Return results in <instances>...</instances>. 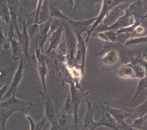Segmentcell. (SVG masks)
Returning a JSON list of instances; mask_svg holds the SVG:
<instances>
[{"label":"cell","mask_w":147,"mask_h":130,"mask_svg":"<svg viewBox=\"0 0 147 130\" xmlns=\"http://www.w3.org/2000/svg\"><path fill=\"white\" fill-rule=\"evenodd\" d=\"M96 19L97 17L90 20L75 21L70 20L67 18L65 21L69 23L76 35H82V33L88 32L90 30L94 23L96 21Z\"/></svg>","instance_id":"obj_11"},{"label":"cell","mask_w":147,"mask_h":130,"mask_svg":"<svg viewBox=\"0 0 147 130\" xmlns=\"http://www.w3.org/2000/svg\"><path fill=\"white\" fill-rule=\"evenodd\" d=\"M37 60V69L41 82L42 85L44 93L47 97L49 98L47 91L46 84V77L48 73L46 56L42 54H36Z\"/></svg>","instance_id":"obj_9"},{"label":"cell","mask_w":147,"mask_h":130,"mask_svg":"<svg viewBox=\"0 0 147 130\" xmlns=\"http://www.w3.org/2000/svg\"><path fill=\"white\" fill-rule=\"evenodd\" d=\"M146 120V119L144 117H138L135 119L133 123L129 126L131 127L141 130L142 126Z\"/></svg>","instance_id":"obj_30"},{"label":"cell","mask_w":147,"mask_h":130,"mask_svg":"<svg viewBox=\"0 0 147 130\" xmlns=\"http://www.w3.org/2000/svg\"><path fill=\"white\" fill-rule=\"evenodd\" d=\"M122 13H123V12L118 7L113 9L107 15V17L105 19L104 24H106V25L109 24L110 23L115 21V19L117 20V18L118 17H119Z\"/></svg>","instance_id":"obj_24"},{"label":"cell","mask_w":147,"mask_h":130,"mask_svg":"<svg viewBox=\"0 0 147 130\" xmlns=\"http://www.w3.org/2000/svg\"><path fill=\"white\" fill-rule=\"evenodd\" d=\"M69 130H81L79 128H76V129H75V128H73V127H71V128H70V129H69Z\"/></svg>","instance_id":"obj_37"},{"label":"cell","mask_w":147,"mask_h":130,"mask_svg":"<svg viewBox=\"0 0 147 130\" xmlns=\"http://www.w3.org/2000/svg\"><path fill=\"white\" fill-rule=\"evenodd\" d=\"M14 67L11 66L7 67L1 68V87L7 83L10 76L13 71Z\"/></svg>","instance_id":"obj_23"},{"label":"cell","mask_w":147,"mask_h":130,"mask_svg":"<svg viewBox=\"0 0 147 130\" xmlns=\"http://www.w3.org/2000/svg\"><path fill=\"white\" fill-rule=\"evenodd\" d=\"M51 127L49 130H64L62 127L59 125L57 121V119L50 125Z\"/></svg>","instance_id":"obj_33"},{"label":"cell","mask_w":147,"mask_h":130,"mask_svg":"<svg viewBox=\"0 0 147 130\" xmlns=\"http://www.w3.org/2000/svg\"><path fill=\"white\" fill-rule=\"evenodd\" d=\"M23 23V31H20L17 33L18 37L19 42L21 47L22 52L24 53L25 59H27V60L30 62V55L29 53V43L30 40L28 33V29L26 23L24 20L22 21Z\"/></svg>","instance_id":"obj_12"},{"label":"cell","mask_w":147,"mask_h":130,"mask_svg":"<svg viewBox=\"0 0 147 130\" xmlns=\"http://www.w3.org/2000/svg\"><path fill=\"white\" fill-rule=\"evenodd\" d=\"M56 54L60 61H63L65 63L67 62L66 56H67V50L66 42L64 41L55 49Z\"/></svg>","instance_id":"obj_21"},{"label":"cell","mask_w":147,"mask_h":130,"mask_svg":"<svg viewBox=\"0 0 147 130\" xmlns=\"http://www.w3.org/2000/svg\"><path fill=\"white\" fill-rule=\"evenodd\" d=\"M101 116L99 121H95L91 130H95L100 126H105L113 130H123L119 127L115 119L101 106Z\"/></svg>","instance_id":"obj_7"},{"label":"cell","mask_w":147,"mask_h":130,"mask_svg":"<svg viewBox=\"0 0 147 130\" xmlns=\"http://www.w3.org/2000/svg\"><path fill=\"white\" fill-rule=\"evenodd\" d=\"M51 18L47 22L40 25L39 26L38 34L39 35H48V32L50 29L51 23Z\"/></svg>","instance_id":"obj_28"},{"label":"cell","mask_w":147,"mask_h":130,"mask_svg":"<svg viewBox=\"0 0 147 130\" xmlns=\"http://www.w3.org/2000/svg\"><path fill=\"white\" fill-rule=\"evenodd\" d=\"M119 75L124 79L136 78L135 70L131 65H127L121 67L118 71Z\"/></svg>","instance_id":"obj_20"},{"label":"cell","mask_w":147,"mask_h":130,"mask_svg":"<svg viewBox=\"0 0 147 130\" xmlns=\"http://www.w3.org/2000/svg\"><path fill=\"white\" fill-rule=\"evenodd\" d=\"M70 85V95L71 101L73 105L74 110V128H79L78 122L79 118L78 116L79 107L81 101V95L80 90L81 89L78 88L73 81H69L68 83Z\"/></svg>","instance_id":"obj_4"},{"label":"cell","mask_w":147,"mask_h":130,"mask_svg":"<svg viewBox=\"0 0 147 130\" xmlns=\"http://www.w3.org/2000/svg\"><path fill=\"white\" fill-rule=\"evenodd\" d=\"M118 59L117 53L114 50H111L107 53L101 59L103 64L107 65H112L117 63Z\"/></svg>","instance_id":"obj_19"},{"label":"cell","mask_w":147,"mask_h":130,"mask_svg":"<svg viewBox=\"0 0 147 130\" xmlns=\"http://www.w3.org/2000/svg\"><path fill=\"white\" fill-rule=\"evenodd\" d=\"M40 94L44 107V116L50 125L57 119L58 111L57 103V102L54 103L50 98L46 97L44 92H40Z\"/></svg>","instance_id":"obj_5"},{"label":"cell","mask_w":147,"mask_h":130,"mask_svg":"<svg viewBox=\"0 0 147 130\" xmlns=\"http://www.w3.org/2000/svg\"><path fill=\"white\" fill-rule=\"evenodd\" d=\"M77 36L78 44L77 52L76 55V62L78 67L81 70L82 73L85 72V60L86 53L87 47L85 40H84L81 35Z\"/></svg>","instance_id":"obj_10"},{"label":"cell","mask_w":147,"mask_h":130,"mask_svg":"<svg viewBox=\"0 0 147 130\" xmlns=\"http://www.w3.org/2000/svg\"><path fill=\"white\" fill-rule=\"evenodd\" d=\"M51 17L50 8L48 1H38L36 9L35 23L40 25L49 21Z\"/></svg>","instance_id":"obj_6"},{"label":"cell","mask_w":147,"mask_h":130,"mask_svg":"<svg viewBox=\"0 0 147 130\" xmlns=\"http://www.w3.org/2000/svg\"><path fill=\"white\" fill-rule=\"evenodd\" d=\"M11 42L12 51V58L14 60L20 59V55L22 52L21 47L19 41H17L15 37L9 39Z\"/></svg>","instance_id":"obj_22"},{"label":"cell","mask_w":147,"mask_h":130,"mask_svg":"<svg viewBox=\"0 0 147 130\" xmlns=\"http://www.w3.org/2000/svg\"><path fill=\"white\" fill-rule=\"evenodd\" d=\"M39 25L37 23H34L28 29V33L30 40H32L36 35L38 31Z\"/></svg>","instance_id":"obj_29"},{"label":"cell","mask_w":147,"mask_h":130,"mask_svg":"<svg viewBox=\"0 0 147 130\" xmlns=\"http://www.w3.org/2000/svg\"><path fill=\"white\" fill-rule=\"evenodd\" d=\"M1 6V21H5L8 26H10L11 23V14L10 10L7 5V1H0Z\"/></svg>","instance_id":"obj_17"},{"label":"cell","mask_w":147,"mask_h":130,"mask_svg":"<svg viewBox=\"0 0 147 130\" xmlns=\"http://www.w3.org/2000/svg\"><path fill=\"white\" fill-rule=\"evenodd\" d=\"M66 113L69 116L74 118V110L73 104L71 101L70 93L68 94L66 101L64 103V106L63 107Z\"/></svg>","instance_id":"obj_25"},{"label":"cell","mask_w":147,"mask_h":130,"mask_svg":"<svg viewBox=\"0 0 147 130\" xmlns=\"http://www.w3.org/2000/svg\"><path fill=\"white\" fill-rule=\"evenodd\" d=\"M69 130V129H67V130Z\"/></svg>","instance_id":"obj_40"},{"label":"cell","mask_w":147,"mask_h":130,"mask_svg":"<svg viewBox=\"0 0 147 130\" xmlns=\"http://www.w3.org/2000/svg\"><path fill=\"white\" fill-rule=\"evenodd\" d=\"M64 20L56 18H51V23L50 25V31L51 34H53L55 31H57L61 26L63 25Z\"/></svg>","instance_id":"obj_27"},{"label":"cell","mask_w":147,"mask_h":130,"mask_svg":"<svg viewBox=\"0 0 147 130\" xmlns=\"http://www.w3.org/2000/svg\"><path fill=\"white\" fill-rule=\"evenodd\" d=\"M63 29V25L57 31L52 34L51 37L48 39V40L50 42V45L45 53L46 55H49L51 51L55 50L61 44V38Z\"/></svg>","instance_id":"obj_15"},{"label":"cell","mask_w":147,"mask_h":130,"mask_svg":"<svg viewBox=\"0 0 147 130\" xmlns=\"http://www.w3.org/2000/svg\"><path fill=\"white\" fill-rule=\"evenodd\" d=\"M128 111L131 113V118L134 119L138 117H144L147 113V97L145 101L140 106Z\"/></svg>","instance_id":"obj_18"},{"label":"cell","mask_w":147,"mask_h":130,"mask_svg":"<svg viewBox=\"0 0 147 130\" xmlns=\"http://www.w3.org/2000/svg\"><path fill=\"white\" fill-rule=\"evenodd\" d=\"M147 41V37H143V38H139L137 39H133V40H130V41L128 42L127 43L128 44H132V43H136V42L139 43L141 42L145 41Z\"/></svg>","instance_id":"obj_34"},{"label":"cell","mask_w":147,"mask_h":130,"mask_svg":"<svg viewBox=\"0 0 147 130\" xmlns=\"http://www.w3.org/2000/svg\"><path fill=\"white\" fill-rule=\"evenodd\" d=\"M1 49L3 48V49H7L9 48V44L7 43L6 38L4 36L3 32V23L1 22Z\"/></svg>","instance_id":"obj_31"},{"label":"cell","mask_w":147,"mask_h":130,"mask_svg":"<svg viewBox=\"0 0 147 130\" xmlns=\"http://www.w3.org/2000/svg\"><path fill=\"white\" fill-rule=\"evenodd\" d=\"M122 1H103L104 3H103V6H102V9H101V12L99 15L98 17H97L96 19V21L94 23L92 26L90 30L87 32V37L85 40L86 44L87 46L88 45V40H89V37L92 32L95 29L96 27L98 26L100 23L104 19V18L107 16L108 13H109V11H111V9L112 7H114L116 5H117L119 4V2H122Z\"/></svg>","instance_id":"obj_8"},{"label":"cell","mask_w":147,"mask_h":130,"mask_svg":"<svg viewBox=\"0 0 147 130\" xmlns=\"http://www.w3.org/2000/svg\"><path fill=\"white\" fill-rule=\"evenodd\" d=\"M140 130H147V120L145 121Z\"/></svg>","instance_id":"obj_35"},{"label":"cell","mask_w":147,"mask_h":130,"mask_svg":"<svg viewBox=\"0 0 147 130\" xmlns=\"http://www.w3.org/2000/svg\"><path fill=\"white\" fill-rule=\"evenodd\" d=\"M144 117L145 118V119H146V120H147V113L146 114V115L144 116Z\"/></svg>","instance_id":"obj_38"},{"label":"cell","mask_w":147,"mask_h":130,"mask_svg":"<svg viewBox=\"0 0 147 130\" xmlns=\"http://www.w3.org/2000/svg\"><path fill=\"white\" fill-rule=\"evenodd\" d=\"M25 117L30 124V130H44L47 128L48 125H50L45 116L37 123H35L29 114H26Z\"/></svg>","instance_id":"obj_16"},{"label":"cell","mask_w":147,"mask_h":130,"mask_svg":"<svg viewBox=\"0 0 147 130\" xmlns=\"http://www.w3.org/2000/svg\"><path fill=\"white\" fill-rule=\"evenodd\" d=\"M63 26L65 31V41L69 53V59L66 63L69 65L77 66L76 62V55L77 52L78 41L76 40L72 27L67 21L64 20Z\"/></svg>","instance_id":"obj_2"},{"label":"cell","mask_w":147,"mask_h":130,"mask_svg":"<svg viewBox=\"0 0 147 130\" xmlns=\"http://www.w3.org/2000/svg\"><path fill=\"white\" fill-rule=\"evenodd\" d=\"M15 93L7 100L1 101L0 114L1 125L2 130H5L6 125L8 119L15 112L28 113L30 110L36 105L31 102L20 100L15 96Z\"/></svg>","instance_id":"obj_1"},{"label":"cell","mask_w":147,"mask_h":130,"mask_svg":"<svg viewBox=\"0 0 147 130\" xmlns=\"http://www.w3.org/2000/svg\"><path fill=\"white\" fill-rule=\"evenodd\" d=\"M23 53L20 55V61L18 67L16 71L12 81L11 82L10 88L7 91L4 96L1 98V101H6L10 98L12 96L13 94L17 91L18 87L21 82L24 76V58L23 57Z\"/></svg>","instance_id":"obj_3"},{"label":"cell","mask_w":147,"mask_h":130,"mask_svg":"<svg viewBox=\"0 0 147 130\" xmlns=\"http://www.w3.org/2000/svg\"><path fill=\"white\" fill-rule=\"evenodd\" d=\"M50 8L51 17L56 18L64 20H66L67 18V17L64 15L57 7L53 6L51 5H50Z\"/></svg>","instance_id":"obj_26"},{"label":"cell","mask_w":147,"mask_h":130,"mask_svg":"<svg viewBox=\"0 0 147 130\" xmlns=\"http://www.w3.org/2000/svg\"><path fill=\"white\" fill-rule=\"evenodd\" d=\"M106 106L100 103V105L103 107L105 110L108 112L115 119L117 122L123 121L127 118H132V115L130 112L119 109L114 108L109 106L107 102H106Z\"/></svg>","instance_id":"obj_14"},{"label":"cell","mask_w":147,"mask_h":130,"mask_svg":"<svg viewBox=\"0 0 147 130\" xmlns=\"http://www.w3.org/2000/svg\"><path fill=\"white\" fill-rule=\"evenodd\" d=\"M117 123L119 127L123 130H140L139 129L131 127L129 125H127L125 123L124 121H118L117 122Z\"/></svg>","instance_id":"obj_32"},{"label":"cell","mask_w":147,"mask_h":130,"mask_svg":"<svg viewBox=\"0 0 147 130\" xmlns=\"http://www.w3.org/2000/svg\"><path fill=\"white\" fill-rule=\"evenodd\" d=\"M145 17V18L147 17V15H146V16H145V17Z\"/></svg>","instance_id":"obj_39"},{"label":"cell","mask_w":147,"mask_h":130,"mask_svg":"<svg viewBox=\"0 0 147 130\" xmlns=\"http://www.w3.org/2000/svg\"><path fill=\"white\" fill-rule=\"evenodd\" d=\"M136 31H137V33L140 34V33H142H142L143 32L144 29L141 27H138V28H137Z\"/></svg>","instance_id":"obj_36"},{"label":"cell","mask_w":147,"mask_h":130,"mask_svg":"<svg viewBox=\"0 0 147 130\" xmlns=\"http://www.w3.org/2000/svg\"><path fill=\"white\" fill-rule=\"evenodd\" d=\"M86 99L87 103V109L85 116L82 118L83 128L87 130H91L95 121L94 119L95 110L92 106V103L88 100L86 94H83Z\"/></svg>","instance_id":"obj_13"}]
</instances>
